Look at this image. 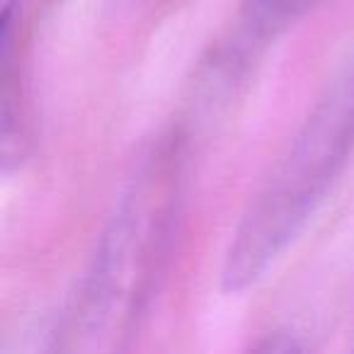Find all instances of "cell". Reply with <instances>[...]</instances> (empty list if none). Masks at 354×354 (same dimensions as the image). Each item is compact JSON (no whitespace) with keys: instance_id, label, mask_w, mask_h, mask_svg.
Listing matches in <instances>:
<instances>
[{"instance_id":"277c9868","label":"cell","mask_w":354,"mask_h":354,"mask_svg":"<svg viewBox=\"0 0 354 354\" xmlns=\"http://www.w3.org/2000/svg\"><path fill=\"white\" fill-rule=\"evenodd\" d=\"M262 349H274V352H296V349H304V342H299V335L289 333V330H279V333H272L267 342L260 344Z\"/></svg>"},{"instance_id":"7a4b0ae2","label":"cell","mask_w":354,"mask_h":354,"mask_svg":"<svg viewBox=\"0 0 354 354\" xmlns=\"http://www.w3.org/2000/svg\"><path fill=\"white\" fill-rule=\"evenodd\" d=\"M180 175L183 141L165 138L141 162L100 236L71 318V335L100 347L136 323L172 241Z\"/></svg>"},{"instance_id":"6da1fadb","label":"cell","mask_w":354,"mask_h":354,"mask_svg":"<svg viewBox=\"0 0 354 354\" xmlns=\"http://www.w3.org/2000/svg\"><path fill=\"white\" fill-rule=\"evenodd\" d=\"M354 153V54L243 212L223 255L228 294L255 286L301 236Z\"/></svg>"},{"instance_id":"3957f363","label":"cell","mask_w":354,"mask_h":354,"mask_svg":"<svg viewBox=\"0 0 354 354\" xmlns=\"http://www.w3.org/2000/svg\"><path fill=\"white\" fill-rule=\"evenodd\" d=\"M310 0H243L236 32V56L255 54L299 20Z\"/></svg>"}]
</instances>
